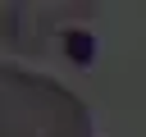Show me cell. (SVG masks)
<instances>
[{"label":"cell","mask_w":146,"mask_h":137,"mask_svg":"<svg viewBox=\"0 0 146 137\" xmlns=\"http://www.w3.org/2000/svg\"><path fill=\"white\" fill-rule=\"evenodd\" d=\"M0 137H96L87 105L55 78L0 64Z\"/></svg>","instance_id":"1"}]
</instances>
